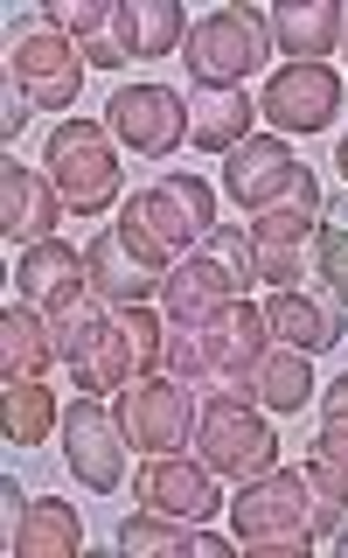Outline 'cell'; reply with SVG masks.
I'll return each instance as SVG.
<instances>
[{
    "label": "cell",
    "instance_id": "cell-25",
    "mask_svg": "<svg viewBox=\"0 0 348 558\" xmlns=\"http://www.w3.org/2000/svg\"><path fill=\"white\" fill-rule=\"evenodd\" d=\"M251 119H258V98L244 92H188V147H202V154H231L251 140Z\"/></svg>",
    "mask_w": 348,
    "mask_h": 558
},
{
    "label": "cell",
    "instance_id": "cell-19",
    "mask_svg": "<svg viewBox=\"0 0 348 558\" xmlns=\"http://www.w3.org/2000/svg\"><path fill=\"white\" fill-rule=\"evenodd\" d=\"M84 266H91V293L104 307H147V301H161V279H167V272H153L112 223L84 244Z\"/></svg>",
    "mask_w": 348,
    "mask_h": 558
},
{
    "label": "cell",
    "instance_id": "cell-27",
    "mask_svg": "<svg viewBox=\"0 0 348 558\" xmlns=\"http://www.w3.org/2000/svg\"><path fill=\"white\" fill-rule=\"evenodd\" d=\"M49 363H63L49 314H35L28 301L0 307V377H49Z\"/></svg>",
    "mask_w": 348,
    "mask_h": 558
},
{
    "label": "cell",
    "instance_id": "cell-18",
    "mask_svg": "<svg viewBox=\"0 0 348 558\" xmlns=\"http://www.w3.org/2000/svg\"><path fill=\"white\" fill-rule=\"evenodd\" d=\"M57 223H63V196H57V182H49L42 168H22L8 154L0 161V231H8V244H42V238H57Z\"/></svg>",
    "mask_w": 348,
    "mask_h": 558
},
{
    "label": "cell",
    "instance_id": "cell-26",
    "mask_svg": "<svg viewBox=\"0 0 348 558\" xmlns=\"http://www.w3.org/2000/svg\"><path fill=\"white\" fill-rule=\"evenodd\" d=\"M313 391H321V384H313V356H307V349L272 342L265 356L251 363V377H244L237 398H251V405H265V412H300Z\"/></svg>",
    "mask_w": 348,
    "mask_h": 558
},
{
    "label": "cell",
    "instance_id": "cell-5",
    "mask_svg": "<svg viewBox=\"0 0 348 558\" xmlns=\"http://www.w3.org/2000/svg\"><path fill=\"white\" fill-rule=\"evenodd\" d=\"M42 174L57 182V196L70 217H104V209H119V140L104 119H77L70 112L57 133H49L42 147Z\"/></svg>",
    "mask_w": 348,
    "mask_h": 558
},
{
    "label": "cell",
    "instance_id": "cell-34",
    "mask_svg": "<svg viewBox=\"0 0 348 558\" xmlns=\"http://www.w3.org/2000/svg\"><path fill=\"white\" fill-rule=\"evenodd\" d=\"M335 551H341V558H348V517H341V523H335Z\"/></svg>",
    "mask_w": 348,
    "mask_h": 558
},
{
    "label": "cell",
    "instance_id": "cell-36",
    "mask_svg": "<svg viewBox=\"0 0 348 558\" xmlns=\"http://www.w3.org/2000/svg\"><path fill=\"white\" fill-rule=\"evenodd\" d=\"M341 35H348V8H341Z\"/></svg>",
    "mask_w": 348,
    "mask_h": 558
},
{
    "label": "cell",
    "instance_id": "cell-8",
    "mask_svg": "<svg viewBox=\"0 0 348 558\" xmlns=\"http://www.w3.org/2000/svg\"><path fill=\"white\" fill-rule=\"evenodd\" d=\"M265 57H272V28H265V14L244 8V0L188 22V43H182V70L202 92H237Z\"/></svg>",
    "mask_w": 348,
    "mask_h": 558
},
{
    "label": "cell",
    "instance_id": "cell-15",
    "mask_svg": "<svg viewBox=\"0 0 348 558\" xmlns=\"http://www.w3.org/2000/svg\"><path fill=\"white\" fill-rule=\"evenodd\" d=\"M341 112V70L335 63H278L258 92V119L278 133H327Z\"/></svg>",
    "mask_w": 348,
    "mask_h": 558
},
{
    "label": "cell",
    "instance_id": "cell-28",
    "mask_svg": "<svg viewBox=\"0 0 348 558\" xmlns=\"http://www.w3.org/2000/svg\"><path fill=\"white\" fill-rule=\"evenodd\" d=\"M63 426V405L42 377H0V433L8 447H42Z\"/></svg>",
    "mask_w": 348,
    "mask_h": 558
},
{
    "label": "cell",
    "instance_id": "cell-14",
    "mask_svg": "<svg viewBox=\"0 0 348 558\" xmlns=\"http://www.w3.org/2000/svg\"><path fill=\"white\" fill-rule=\"evenodd\" d=\"M313 223H321V182H307L300 196L272 203L265 217H251V266L265 287H293L307 272V252H313Z\"/></svg>",
    "mask_w": 348,
    "mask_h": 558
},
{
    "label": "cell",
    "instance_id": "cell-7",
    "mask_svg": "<svg viewBox=\"0 0 348 558\" xmlns=\"http://www.w3.org/2000/svg\"><path fill=\"white\" fill-rule=\"evenodd\" d=\"M196 461L216 482H258L265 468H278V433L265 405H251L237 391H209L196 412Z\"/></svg>",
    "mask_w": 348,
    "mask_h": 558
},
{
    "label": "cell",
    "instance_id": "cell-33",
    "mask_svg": "<svg viewBox=\"0 0 348 558\" xmlns=\"http://www.w3.org/2000/svg\"><path fill=\"white\" fill-rule=\"evenodd\" d=\"M321 426H341V433H348V371L321 391Z\"/></svg>",
    "mask_w": 348,
    "mask_h": 558
},
{
    "label": "cell",
    "instance_id": "cell-35",
    "mask_svg": "<svg viewBox=\"0 0 348 558\" xmlns=\"http://www.w3.org/2000/svg\"><path fill=\"white\" fill-rule=\"evenodd\" d=\"M335 168H341V174H348V133H341V140H335Z\"/></svg>",
    "mask_w": 348,
    "mask_h": 558
},
{
    "label": "cell",
    "instance_id": "cell-22",
    "mask_svg": "<svg viewBox=\"0 0 348 558\" xmlns=\"http://www.w3.org/2000/svg\"><path fill=\"white\" fill-rule=\"evenodd\" d=\"M84 287H91V266H84V252L63 244V238H42L14 258V301H28L42 314L57 301H70V293H84Z\"/></svg>",
    "mask_w": 348,
    "mask_h": 558
},
{
    "label": "cell",
    "instance_id": "cell-4",
    "mask_svg": "<svg viewBox=\"0 0 348 558\" xmlns=\"http://www.w3.org/2000/svg\"><path fill=\"white\" fill-rule=\"evenodd\" d=\"M251 287H258L251 231H237V223H216V231L202 238V252H188L182 266H167V279H161V322H167V328L209 322V314L237 307Z\"/></svg>",
    "mask_w": 348,
    "mask_h": 558
},
{
    "label": "cell",
    "instance_id": "cell-10",
    "mask_svg": "<svg viewBox=\"0 0 348 558\" xmlns=\"http://www.w3.org/2000/svg\"><path fill=\"white\" fill-rule=\"evenodd\" d=\"M119 426H126V440L139 453H174L182 440H196V412H202V398L188 391L182 377H133L126 391H119Z\"/></svg>",
    "mask_w": 348,
    "mask_h": 558
},
{
    "label": "cell",
    "instance_id": "cell-30",
    "mask_svg": "<svg viewBox=\"0 0 348 558\" xmlns=\"http://www.w3.org/2000/svg\"><path fill=\"white\" fill-rule=\"evenodd\" d=\"M307 482L327 510H348V433L341 426H321L307 447Z\"/></svg>",
    "mask_w": 348,
    "mask_h": 558
},
{
    "label": "cell",
    "instance_id": "cell-23",
    "mask_svg": "<svg viewBox=\"0 0 348 558\" xmlns=\"http://www.w3.org/2000/svg\"><path fill=\"white\" fill-rule=\"evenodd\" d=\"M272 28V49L293 63H327L341 43V0H278L265 14Z\"/></svg>",
    "mask_w": 348,
    "mask_h": 558
},
{
    "label": "cell",
    "instance_id": "cell-16",
    "mask_svg": "<svg viewBox=\"0 0 348 558\" xmlns=\"http://www.w3.org/2000/svg\"><path fill=\"white\" fill-rule=\"evenodd\" d=\"M84 70H91V57L57 28H35V35H22V43L8 49V77L28 92L35 112H70L77 92H84Z\"/></svg>",
    "mask_w": 348,
    "mask_h": 558
},
{
    "label": "cell",
    "instance_id": "cell-13",
    "mask_svg": "<svg viewBox=\"0 0 348 558\" xmlns=\"http://www.w3.org/2000/svg\"><path fill=\"white\" fill-rule=\"evenodd\" d=\"M104 126L126 154H147V161H167L188 140V98L174 84H119L112 105H104Z\"/></svg>",
    "mask_w": 348,
    "mask_h": 558
},
{
    "label": "cell",
    "instance_id": "cell-17",
    "mask_svg": "<svg viewBox=\"0 0 348 558\" xmlns=\"http://www.w3.org/2000/svg\"><path fill=\"white\" fill-rule=\"evenodd\" d=\"M133 502L139 510H161V517H182V523H209L231 502L216 496V475L202 461H182V453H147L133 475Z\"/></svg>",
    "mask_w": 348,
    "mask_h": 558
},
{
    "label": "cell",
    "instance_id": "cell-24",
    "mask_svg": "<svg viewBox=\"0 0 348 558\" xmlns=\"http://www.w3.org/2000/svg\"><path fill=\"white\" fill-rule=\"evenodd\" d=\"M14 558H77L84 551V517L70 510L63 496H28L22 517H14L8 531Z\"/></svg>",
    "mask_w": 348,
    "mask_h": 558
},
{
    "label": "cell",
    "instance_id": "cell-9",
    "mask_svg": "<svg viewBox=\"0 0 348 558\" xmlns=\"http://www.w3.org/2000/svg\"><path fill=\"white\" fill-rule=\"evenodd\" d=\"M188 43V22H182V0H112L104 28L91 43H77L91 70H126L139 57H174Z\"/></svg>",
    "mask_w": 348,
    "mask_h": 558
},
{
    "label": "cell",
    "instance_id": "cell-12",
    "mask_svg": "<svg viewBox=\"0 0 348 558\" xmlns=\"http://www.w3.org/2000/svg\"><path fill=\"white\" fill-rule=\"evenodd\" d=\"M307 182H313V168L278 133H251L244 147L223 154V196L237 209H251V217H265V209L286 203V196H300Z\"/></svg>",
    "mask_w": 348,
    "mask_h": 558
},
{
    "label": "cell",
    "instance_id": "cell-32",
    "mask_svg": "<svg viewBox=\"0 0 348 558\" xmlns=\"http://www.w3.org/2000/svg\"><path fill=\"white\" fill-rule=\"evenodd\" d=\"M28 112H35V105H28V92L8 77V98H0V133H8V154H14V133L28 126Z\"/></svg>",
    "mask_w": 348,
    "mask_h": 558
},
{
    "label": "cell",
    "instance_id": "cell-3",
    "mask_svg": "<svg viewBox=\"0 0 348 558\" xmlns=\"http://www.w3.org/2000/svg\"><path fill=\"white\" fill-rule=\"evenodd\" d=\"M272 349V328H265V307L258 301H237L209 322H182L167 328V377H182L188 391H244L251 363Z\"/></svg>",
    "mask_w": 348,
    "mask_h": 558
},
{
    "label": "cell",
    "instance_id": "cell-21",
    "mask_svg": "<svg viewBox=\"0 0 348 558\" xmlns=\"http://www.w3.org/2000/svg\"><path fill=\"white\" fill-rule=\"evenodd\" d=\"M265 328H272V342L321 356V349H335L348 336V314L335 301H321V293H307V287H272L265 293Z\"/></svg>",
    "mask_w": 348,
    "mask_h": 558
},
{
    "label": "cell",
    "instance_id": "cell-1",
    "mask_svg": "<svg viewBox=\"0 0 348 558\" xmlns=\"http://www.w3.org/2000/svg\"><path fill=\"white\" fill-rule=\"evenodd\" d=\"M341 510H327L313 496L307 468H265L258 482H237V502H231V537L251 558H307L321 537H335Z\"/></svg>",
    "mask_w": 348,
    "mask_h": 558
},
{
    "label": "cell",
    "instance_id": "cell-6",
    "mask_svg": "<svg viewBox=\"0 0 348 558\" xmlns=\"http://www.w3.org/2000/svg\"><path fill=\"white\" fill-rule=\"evenodd\" d=\"M153 371H167V322L153 307H112L98 336L70 356L77 391H98V398L126 391L133 377H153Z\"/></svg>",
    "mask_w": 348,
    "mask_h": 558
},
{
    "label": "cell",
    "instance_id": "cell-11",
    "mask_svg": "<svg viewBox=\"0 0 348 558\" xmlns=\"http://www.w3.org/2000/svg\"><path fill=\"white\" fill-rule=\"evenodd\" d=\"M63 461H70V475H77L84 488H98V496H112L119 482H126V426H119V412L104 405L98 391H84V398H70V412H63Z\"/></svg>",
    "mask_w": 348,
    "mask_h": 558
},
{
    "label": "cell",
    "instance_id": "cell-31",
    "mask_svg": "<svg viewBox=\"0 0 348 558\" xmlns=\"http://www.w3.org/2000/svg\"><path fill=\"white\" fill-rule=\"evenodd\" d=\"M104 14H112V0H49V28L70 35V43H91Z\"/></svg>",
    "mask_w": 348,
    "mask_h": 558
},
{
    "label": "cell",
    "instance_id": "cell-2",
    "mask_svg": "<svg viewBox=\"0 0 348 558\" xmlns=\"http://www.w3.org/2000/svg\"><path fill=\"white\" fill-rule=\"evenodd\" d=\"M112 231L126 238L153 272H167V266H182L188 252H202V238L216 231V196H209L202 174H161L153 189H139V196L119 203Z\"/></svg>",
    "mask_w": 348,
    "mask_h": 558
},
{
    "label": "cell",
    "instance_id": "cell-29",
    "mask_svg": "<svg viewBox=\"0 0 348 558\" xmlns=\"http://www.w3.org/2000/svg\"><path fill=\"white\" fill-rule=\"evenodd\" d=\"M313 279L327 287V301L348 314V189L321 203V223H313V252H307Z\"/></svg>",
    "mask_w": 348,
    "mask_h": 558
},
{
    "label": "cell",
    "instance_id": "cell-20",
    "mask_svg": "<svg viewBox=\"0 0 348 558\" xmlns=\"http://www.w3.org/2000/svg\"><path fill=\"white\" fill-rule=\"evenodd\" d=\"M119 551L126 558H237V537L209 531V523H182L161 510H139L119 523Z\"/></svg>",
    "mask_w": 348,
    "mask_h": 558
}]
</instances>
